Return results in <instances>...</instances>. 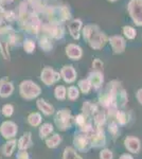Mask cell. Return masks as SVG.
Here are the masks:
<instances>
[{"mask_svg": "<svg viewBox=\"0 0 142 159\" xmlns=\"http://www.w3.org/2000/svg\"><path fill=\"white\" fill-rule=\"evenodd\" d=\"M0 135L3 139H14L17 135V126L12 121H4L0 125Z\"/></svg>", "mask_w": 142, "mask_h": 159, "instance_id": "obj_1", "label": "cell"}, {"mask_svg": "<svg viewBox=\"0 0 142 159\" xmlns=\"http://www.w3.org/2000/svg\"><path fill=\"white\" fill-rule=\"evenodd\" d=\"M16 145H17V141L14 139H10V140H7V142L2 145V148H1V153L3 156L6 157H10V156L13 155L14 153L15 148H16Z\"/></svg>", "mask_w": 142, "mask_h": 159, "instance_id": "obj_2", "label": "cell"}, {"mask_svg": "<svg viewBox=\"0 0 142 159\" xmlns=\"http://www.w3.org/2000/svg\"><path fill=\"white\" fill-rule=\"evenodd\" d=\"M31 144H32V142H31V133L24 134V136H21L17 142L19 150H27L28 148L31 147Z\"/></svg>", "mask_w": 142, "mask_h": 159, "instance_id": "obj_3", "label": "cell"}, {"mask_svg": "<svg viewBox=\"0 0 142 159\" xmlns=\"http://www.w3.org/2000/svg\"><path fill=\"white\" fill-rule=\"evenodd\" d=\"M125 147L131 152L137 153L140 148V142L137 138H127L125 140Z\"/></svg>", "mask_w": 142, "mask_h": 159, "instance_id": "obj_4", "label": "cell"}, {"mask_svg": "<svg viewBox=\"0 0 142 159\" xmlns=\"http://www.w3.org/2000/svg\"><path fill=\"white\" fill-rule=\"evenodd\" d=\"M13 91V86L12 84H1L0 85V96L1 97H7L11 94Z\"/></svg>", "mask_w": 142, "mask_h": 159, "instance_id": "obj_5", "label": "cell"}, {"mask_svg": "<svg viewBox=\"0 0 142 159\" xmlns=\"http://www.w3.org/2000/svg\"><path fill=\"white\" fill-rule=\"evenodd\" d=\"M38 106L43 109V111L45 112L46 115H50L53 112V107L50 106V105H48L44 100H39V101H38Z\"/></svg>", "mask_w": 142, "mask_h": 159, "instance_id": "obj_6", "label": "cell"}, {"mask_svg": "<svg viewBox=\"0 0 142 159\" xmlns=\"http://www.w3.org/2000/svg\"><path fill=\"white\" fill-rule=\"evenodd\" d=\"M53 130V126L51 124H48V123H46V124H44L42 126V129H40V137L42 138H46L47 136L50 134L51 132Z\"/></svg>", "mask_w": 142, "mask_h": 159, "instance_id": "obj_7", "label": "cell"}, {"mask_svg": "<svg viewBox=\"0 0 142 159\" xmlns=\"http://www.w3.org/2000/svg\"><path fill=\"white\" fill-rule=\"evenodd\" d=\"M64 159H82L80 156L76 155V153L71 148H67L64 153Z\"/></svg>", "mask_w": 142, "mask_h": 159, "instance_id": "obj_8", "label": "cell"}, {"mask_svg": "<svg viewBox=\"0 0 142 159\" xmlns=\"http://www.w3.org/2000/svg\"><path fill=\"white\" fill-rule=\"evenodd\" d=\"M59 142H61V137L58 135H54L53 137L47 140V145L49 148H55L59 144Z\"/></svg>", "mask_w": 142, "mask_h": 159, "instance_id": "obj_9", "label": "cell"}, {"mask_svg": "<svg viewBox=\"0 0 142 159\" xmlns=\"http://www.w3.org/2000/svg\"><path fill=\"white\" fill-rule=\"evenodd\" d=\"M13 110H14V108H13L12 105L7 104V105H4V106L2 107V115H3L4 117L9 118V117H11L13 115Z\"/></svg>", "mask_w": 142, "mask_h": 159, "instance_id": "obj_10", "label": "cell"}, {"mask_svg": "<svg viewBox=\"0 0 142 159\" xmlns=\"http://www.w3.org/2000/svg\"><path fill=\"white\" fill-rule=\"evenodd\" d=\"M100 158L101 159H112V154L110 151L104 150V151H102V152H101Z\"/></svg>", "mask_w": 142, "mask_h": 159, "instance_id": "obj_11", "label": "cell"}, {"mask_svg": "<svg viewBox=\"0 0 142 159\" xmlns=\"http://www.w3.org/2000/svg\"><path fill=\"white\" fill-rule=\"evenodd\" d=\"M16 159H29V155H28L25 150H19V152L17 153Z\"/></svg>", "mask_w": 142, "mask_h": 159, "instance_id": "obj_12", "label": "cell"}, {"mask_svg": "<svg viewBox=\"0 0 142 159\" xmlns=\"http://www.w3.org/2000/svg\"><path fill=\"white\" fill-rule=\"evenodd\" d=\"M65 89L63 87H57L55 90V93H56V98L57 99H64L65 98Z\"/></svg>", "mask_w": 142, "mask_h": 159, "instance_id": "obj_13", "label": "cell"}]
</instances>
